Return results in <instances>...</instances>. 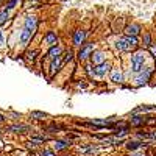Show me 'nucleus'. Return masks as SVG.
Here are the masks:
<instances>
[{
    "mask_svg": "<svg viewBox=\"0 0 156 156\" xmlns=\"http://www.w3.org/2000/svg\"><path fill=\"white\" fill-rule=\"evenodd\" d=\"M34 55H36V51H30V53L27 55V56H28V61L33 62V61H34Z\"/></svg>",
    "mask_w": 156,
    "mask_h": 156,
    "instance_id": "23",
    "label": "nucleus"
},
{
    "mask_svg": "<svg viewBox=\"0 0 156 156\" xmlns=\"http://www.w3.org/2000/svg\"><path fill=\"white\" fill-rule=\"evenodd\" d=\"M44 41H45V44H48V45H55L56 41H58L56 33H55V31H48V33L45 34V37H44Z\"/></svg>",
    "mask_w": 156,
    "mask_h": 156,
    "instance_id": "10",
    "label": "nucleus"
},
{
    "mask_svg": "<svg viewBox=\"0 0 156 156\" xmlns=\"http://www.w3.org/2000/svg\"><path fill=\"white\" fill-rule=\"evenodd\" d=\"M42 156H55V154H53V151H50V150H44Z\"/></svg>",
    "mask_w": 156,
    "mask_h": 156,
    "instance_id": "25",
    "label": "nucleus"
},
{
    "mask_svg": "<svg viewBox=\"0 0 156 156\" xmlns=\"http://www.w3.org/2000/svg\"><path fill=\"white\" fill-rule=\"evenodd\" d=\"M36 28H37V20H36V17L28 16L27 19H25V30H28V31L34 33Z\"/></svg>",
    "mask_w": 156,
    "mask_h": 156,
    "instance_id": "3",
    "label": "nucleus"
},
{
    "mask_svg": "<svg viewBox=\"0 0 156 156\" xmlns=\"http://www.w3.org/2000/svg\"><path fill=\"white\" fill-rule=\"evenodd\" d=\"M45 115H47L45 112H39V111H33V112H31V117H33V119H44Z\"/></svg>",
    "mask_w": 156,
    "mask_h": 156,
    "instance_id": "21",
    "label": "nucleus"
},
{
    "mask_svg": "<svg viewBox=\"0 0 156 156\" xmlns=\"http://www.w3.org/2000/svg\"><path fill=\"white\" fill-rule=\"evenodd\" d=\"M69 145H70V142H66V140H58L56 144H55V148H56V150H66V148H69Z\"/></svg>",
    "mask_w": 156,
    "mask_h": 156,
    "instance_id": "16",
    "label": "nucleus"
},
{
    "mask_svg": "<svg viewBox=\"0 0 156 156\" xmlns=\"http://www.w3.org/2000/svg\"><path fill=\"white\" fill-rule=\"evenodd\" d=\"M20 3V0H8V3H6V9H12V8H16V5Z\"/></svg>",
    "mask_w": 156,
    "mask_h": 156,
    "instance_id": "19",
    "label": "nucleus"
},
{
    "mask_svg": "<svg viewBox=\"0 0 156 156\" xmlns=\"http://www.w3.org/2000/svg\"><path fill=\"white\" fill-rule=\"evenodd\" d=\"M31 34H33L31 31H28V30L23 28V30L20 31V44H22V45H27L28 41L31 39Z\"/></svg>",
    "mask_w": 156,
    "mask_h": 156,
    "instance_id": "11",
    "label": "nucleus"
},
{
    "mask_svg": "<svg viewBox=\"0 0 156 156\" xmlns=\"http://www.w3.org/2000/svg\"><path fill=\"white\" fill-rule=\"evenodd\" d=\"M92 62L95 64V66H98V64H101V62H105V53H103V51H94Z\"/></svg>",
    "mask_w": 156,
    "mask_h": 156,
    "instance_id": "12",
    "label": "nucleus"
},
{
    "mask_svg": "<svg viewBox=\"0 0 156 156\" xmlns=\"http://www.w3.org/2000/svg\"><path fill=\"white\" fill-rule=\"evenodd\" d=\"M9 129L11 131H16V133H23L25 129H28V126L27 125H12V126H9Z\"/></svg>",
    "mask_w": 156,
    "mask_h": 156,
    "instance_id": "17",
    "label": "nucleus"
},
{
    "mask_svg": "<svg viewBox=\"0 0 156 156\" xmlns=\"http://www.w3.org/2000/svg\"><path fill=\"white\" fill-rule=\"evenodd\" d=\"M115 47L119 48L120 51H129V47H128V44H126L125 39H119V41L115 42Z\"/></svg>",
    "mask_w": 156,
    "mask_h": 156,
    "instance_id": "13",
    "label": "nucleus"
},
{
    "mask_svg": "<svg viewBox=\"0 0 156 156\" xmlns=\"http://www.w3.org/2000/svg\"><path fill=\"white\" fill-rule=\"evenodd\" d=\"M131 156H144V153H140V151H134V153H131Z\"/></svg>",
    "mask_w": 156,
    "mask_h": 156,
    "instance_id": "26",
    "label": "nucleus"
},
{
    "mask_svg": "<svg viewBox=\"0 0 156 156\" xmlns=\"http://www.w3.org/2000/svg\"><path fill=\"white\" fill-rule=\"evenodd\" d=\"M3 122H5V115L0 114V123H3Z\"/></svg>",
    "mask_w": 156,
    "mask_h": 156,
    "instance_id": "28",
    "label": "nucleus"
},
{
    "mask_svg": "<svg viewBox=\"0 0 156 156\" xmlns=\"http://www.w3.org/2000/svg\"><path fill=\"white\" fill-rule=\"evenodd\" d=\"M109 69H111V67H109V64L101 62V64H98V66L94 69V73H95L97 76H105V75H106V72H108Z\"/></svg>",
    "mask_w": 156,
    "mask_h": 156,
    "instance_id": "5",
    "label": "nucleus"
},
{
    "mask_svg": "<svg viewBox=\"0 0 156 156\" xmlns=\"http://www.w3.org/2000/svg\"><path fill=\"white\" fill-rule=\"evenodd\" d=\"M62 66V61H61V55L53 58V61H51V66H50V75H55V72Z\"/></svg>",
    "mask_w": 156,
    "mask_h": 156,
    "instance_id": "7",
    "label": "nucleus"
},
{
    "mask_svg": "<svg viewBox=\"0 0 156 156\" xmlns=\"http://www.w3.org/2000/svg\"><path fill=\"white\" fill-rule=\"evenodd\" d=\"M8 16H9V12H8V9H6V8L0 11V23H5V22H6V19H8Z\"/></svg>",
    "mask_w": 156,
    "mask_h": 156,
    "instance_id": "18",
    "label": "nucleus"
},
{
    "mask_svg": "<svg viewBox=\"0 0 156 156\" xmlns=\"http://www.w3.org/2000/svg\"><path fill=\"white\" fill-rule=\"evenodd\" d=\"M139 31H140V27H139L137 23L128 25V27H126V30H125V33H126L128 36H137V34H139Z\"/></svg>",
    "mask_w": 156,
    "mask_h": 156,
    "instance_id": "9",
    "label": "nucleus"
},
{
    "mask_svg": "<svg viewBox=\"0 0 156 156\" xmlns=\"http://www.w3.org/2000/svg\"><path fill=\"white\" fill-rule=\"evenodd\" d=\"M151 72H153V69H151V67H148V69H142L140 72H137V76H136V86L147 84V81L150 80Z\"/></svg>",
    "mask_w": 156,
    "mask_h": 156,
    "instance_id": "2",
    "label": "nucleus"
},
{
    "mask_svg": "<svg viewBox=\"0 0 156 156\" xmlns=\"http://www.w3.org/2000/svg\"><path fill=\"white\" fill-rule=\"evenodd\" d=\"M144 62H145V56L142 51H136V53L131 56V70L134 73L140 72L142 67H144Z\"/></svg>",
    "mask_w": 156,
    "mask_h": 156,
    "instance_id": "1",
    "label": "nucleus"
},
{
    "mask_svg": "<svg viewBox=\"0 0 156 156\" xmlns=\"http://www.w3.org/2000/svg\"><path fill=\"white\" fill-rule=\"evenodd\" d=\"M3 44V33H2V30H0V45Z\"/></svg>",
    "mask_w": 156,
    "mask_h": 156,
    "instance_id": "27",
    "label": "nucleus"
},
{
    "mask_svg": "<svg viewBox=\"0 0 156 156\" xmlns=\"http://www.w3.org/2000/svg\"><path fill=\"white\" fill-rule=\"evenodd\" d=\"M131 123L133 125H142V123H145V120L144 119H142V117H131Z\"/></svg>",
    "mask_w": 156,
    "mask_h": 156,
    "instance_id": "20",
    "label": "nucleus"
},
{
    "mask_svg": "<svg viewBox=\"0 0 156 156\" xmlns=\"http://www.w3.org/2000/svg\"><path fill=\"white\" fill-rule=\"evenodd\" d=\"M92 50H94L92 44H86L83 48H80V51H78V58H80V59H86L87 56H90Z\"/></svg>",
    "mask_w": 156,
    "mask_h": 156,
    "instance_id": "4",
    "label": "nucleus"
},
{
    "mask_svg": "<svg viewBox=\"0 0 156 156\" xmlns=\"http://www.w3.org/2000/svg\"><path fill=\"white\" fill-rule=\"evenodd\" d=\"M126 147L129 150H137L140 147H145V144H142V142H136V140H129L128 144H126Z\"/></svg>",
    "mask_w": 156,
    "mask_h": 156,
    "instance_id": "15",
    "label": "nucleus"
},
{
    "mask_svg": "<svg viewBox=\"0 0 156 156\" xmlns=\"http://www.w3.org/2000/svg\"><path fill=\"white\" fill-rule=\"evenodd\" d=\"M61 55V47H58V45H53L50 48V51H48V56L53 59V58H56V56H59Z\"/></svg>",
    "mask_w": 156,
    "mask_h": 156,
    "instance_id": "14",
    "label": "nucleus"
},
{
    "mask_svg": "<svg viewBox=\"0 0 156 156\" xmlns=\"http://www.w3.org/2000/svg\"><path fill=\"white\" fill-rule=\"evenodd\" d=\"M144 42H145V45H150L151 42H150V34L148 33H145V36H144Z\"/></svg>",
    "mask_w": 156,
    "mask_h": 156,
    "instance_id": "22",
    "label": "nucleus"
},
{
    "mask_svg": "<svg viewBox=\"0 0 156 156\" xmlns=\"http://www.w3.org/2000/svg\"><path fill=\"white\" fill-rule=\"evenodd\" d=\"M84 37H86V33H84V31H81V30L75 31V34H73V45L80 47V45L84 42Z\"/></svg>",
    "mask_w": 156,
    "mask_h": 156,
    "instance_id": "6",
    "label": "nucleus"
},
{
    "mask_svg": "<svg viewBox=\"0 0 156 156\" xmlns=\"http://www.w3.org/2000/svg\"><path fill=\"white\" fill-rule=\"evenodd\" d=\"M148 47H150V50H151V53L154 55V59H156V45H154V44H150Z\"/></svg>",
    "mask_w": 156,
    "mask_h": 156,
    "instance_id": "24",
    "label": "nucleus"
},
{
    "mask_svg": "<svg viewBox=\"0 0 156 156\" xmlns=\"http://www.w3.org/2000/svg\"><path fill=\"white\" fill-rule=\"evenodd\" d=\"M111 81H114V83H122L123 81V75H122V72L119 69H112L111 70Z\"/></svg>",
    "mask_w": 156,
    "mask_h": 156,
    "instance_id": "8",
    "label": "nucleus"
}]
</instances>
